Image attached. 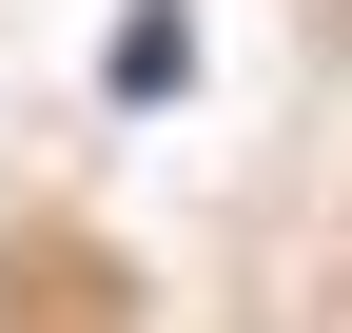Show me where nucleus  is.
<instances>
[{
  "label": "nucleus",
  "instance_id": "1",
  "mask_svg": "<svg viewBox=\"0 0 352 333\" xmlns=\"http://www.w3.org/2000/svg\"><path fill=\"white\" fill-rule=\"evenodd\" d=\"M176 59H196V20H176V0H138V20H118V98H176Z\"/></svg>",
  "mask_w": 352,
  "mask_h": 333
}]
</instances>
